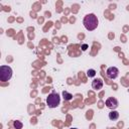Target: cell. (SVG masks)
<instances>
[{
    "mask_svg": "<svg viewBox=\"0 0 129 129\" xmlns=\"http://www.w3.org/2000/svg\"><path fill=\"white\" fill-rule=\"evenodd\" d=\"M92 88L94 90H100V89H102L103 88V81L101 79H99V78L95 79L92 82Z\"/></svg>",
    "mask_w": 129,
    "mask_h": 129,
    "instance_id": "6",
    "label": "cell"
},
{
    "mask_svg": "<svg viewBox=\"0 0 129 129\" xmlns=\"http://www.w3.org/2000/svg\"><path fill=\"white\" fill-rule=\"evenodd\" d=\"M119 118V113L117 112V111H111L110 113H109V119L111 120V121H115V120H117Z\"/></svg>",
    "mask_w": 129,
    "mask_h": 129,
    "instance_id": "7",
    "label": "cell"
},
{
    "mask_svg": "<svg viewBox=\"0 0 129 129\" xmlns=\"http://www.w3.org/2000/svg\"><path fill=\"white\" fill-rule=\"evenodd\" d=\"M87 47H88V45H87V44H84V45H83V47H82V49H83V50H86V49H87Z\"/></svg>",
    "mask_w": 129,
    "mask_h": 129,
    "instance_id": "11",
    "label": "cell"
},
{
    "mask_svg": "<svg viewBox=\"0 0 129 129\" xmlns=\"http://www.w3.org/2000/svg\"><path fill=\"white\" fill-rule=\"evenodd\" d=\"M87 75H88V77H90V78H92V77H95V76H96V71H95V70H93V69H91V70H88V72H87Z\"/></svg>",
    "mask_w": 129,
    "mask_h": 129,
    "instance_id": "8",
    "label": "cell"
},
{
    "mask_svg": "<svg viewBox=\"0 0 129 129\" xmlns=\"http://www.w3.org/2000/svg\"><path fill=\"white\" fill-rule=\"evenodd\" d=\"M106 74H107V77L111 80H114L118 77V74H119V70L116 68V67H110L107 69L106 71Z\"/></svg>",
    "mask_w": 129,
    "mask_h": 129,
    "instance_id": "4",
    "label": "cell"
},
{
    "mask_svg": "<svg viewBox=\"0 0 129 129\" xmlns=\"http://www.w3.org/2000/svg\"><path fill=\"white\" fill-rule=\"evenodd\" d=\"M60 103V97L57 93H51L46 97V105L48 108H56Z\"/></svg>",
    "mask_w": 129,
    "mask_h": 129,
    "instance_id": "2",
    "label": "cell"
},
{
    "mask_svg": "<svg viewBox=\"0 0 129 129\" xmlns=\"http://www.w3.org/2000/svg\"><path fill=\"white\" fill-rule=\"evenodd\" d=\"M71 129H78V128H71Z\"/></svg>",
    "mask_w": 129,
    "mask_h": 129,
    "instance_id": "12",
    "label": "cell"
},
{
    "mask_svg": "<svg viewBox=\"0 0 129 129\" xmlns=\"http://www.w3.org/2000/svg\"><path fill=\"white\" fill-rule=\"evenodd\" d=\"M83 24H84V26L87 30L93 31L98 27V24H99L98 17L94 13H89L84 17Z\"/></svg>",
    "mask_w": 129,
    "mask_h": 129,
    "instance_id": "1",
    "label": "cell"
},
{
    "mask_svg": "<svg viewBox=\"0 0 129 129\" xmlns=\"http://www.w3.org/2000/svg\"><path fill=\"white\" fill-rule=\"evenodd\" d=\"M14 126H15L16 129H21L22 128V123L19 122V121H15L14 122Z\"/></svg>",
    "mask_w": 129,
    "mask_h": 129,
    "instance_id": "10",
    "label": "cell"
},
{
    "mask_svg": "<svg viewBox=\"0 0 129 129\" xmlns=\"http://www.w3.org/2000/svg\"><path fill=\"white\" fill-rule=\"evenodd\" d=\"M106 107L107 108H109V109H112V110H114V109H116L117 107H118V101L115 99V98H113V97H110V98H108L107 100H106Z\"/></svg>",
    "mask_w": 129,
    "mask_h": 129,
    "instance_id": "5",
    "label": "cell"
},
{
    "mask_svg": "<svg viewBox=\"0 0 129 129\" xmlns=\"http://www.w3.org/2000/svg\"><path fill=\"white\" fill-rule=\"evenodd\" d=\"M12 77V69L9 66H1L0 67V80L2 82L9 81Z\"/></svg>",
    "mask_w": 129,
    "mask_h": 129,
    "instance_id": "3",
    "label": "cell"
},
{
    "mask_svg": "<svg viewBox=\"0 0 129 129\" xmlns=\"http://www.w3.org/2000/svg\"><path fill=\"white\" fill-rule=\"evenodd\" d=\"M62 95H63V98H64L66 100H71L72 97H73L71 94H69V93H67V92H62Z\"/></svg>",
    "mask_w": 129,
    "mask_h": 129,
    "instance_id": "9",
    "label": "cell"
}]
</instances>
